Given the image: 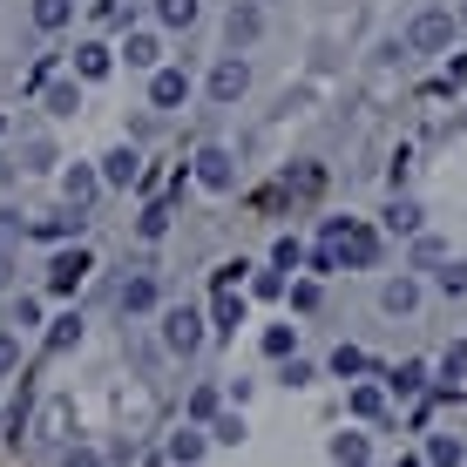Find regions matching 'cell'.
<instances>
[{
    "instance_id": "1",
    "label": "cell",
    "mask_w": 467,
    "mask_h": 467,
    "mask_svg": "<svg viewBox=\"0 0 467 467\" xmlns=\"http://www.w3.org/2000/svg\"><path fill=\"white\" fill-rule=\"evenodd\" d=\"M156 339H163L170 359H197V352L211 346V318H203L197 305H163V312H156Z\"/></svg>"
},
{
    "instance_id": "2",
    "label": "cell",
    "mask_w": 467,
    "mask_h": 467,
    "mask_svg": "<svg viewBox=\"0 0 467 467\" xmlns=\"http://www.w3.org/2000/svg\"><path fill=\"white\" fill-rule=\"evenodd\" d=\"M454 35H461V14L454 7H420L407 21V55H447Z\"/></svg>"
},
{
    "instance_id": "3",
    "label": "cell",
    "mask_w": 467,
    "mask_h": 467,
    "mask_svg": "<svg viewBox=\"0 0 467 467\" xmlns=\"http://www.w3.org/2000/svg\"><path fill=\"white\" fill-rule=\"evenodd\" d=\"M88 271H95L88 244H61L55 257H47V278H41V292H47V298H75V292L88 285Z\"/></svg>"
},
{
    "instance_id": "4",
    "label": "cell",
    "mask_w": 467,
    "mask_h": 467,
    "mask_svg": "<svg viewBox=\"0 0 467 467\" xmlns=\"http://www.w3.org/2000/svg\"><path fill=\"white\" fill-rule=\"evenodd\" d=\"M116 305H122V318H156L163 312V278H156V271H129V278L116 285Z\"/></svg>"
},
{
    "instance_id": "5",
    "label": "cell",
    "mask_w": 467,
    "mask_h": 467,
    "mask_svg": "<svg viewBox=\"0 0 467 467\" xmlns=\"http://www.w3.org/2000/svg\"><path fill=\"white\" fill-rule=\"evenodd\" d=\"M203 95H211L217 109H237L251 95V61L244 55H217V68H211V82H203Z\"/></svg>"
},
{
    "instance_id": "6",
    "label": "cell",
    "mask_w": 467,
    "mask_h": 467,
    "mask_svg": "<svg viewBox=\"0 0 467 467\" xmlns=\"http://www.w3.org/2000/svg\"><path fill=\"white\" fill-rule=\"evenodd\" d=\"M190 176H197V183L211 190V197H231V190H237V156L223 150V142H203V150H197V163H190Z\"/></svg>"
},
{
    "instance_id": "7",
    "label": "cell",
    "mask_w": 467,
    "mask_h": 467,
    "mask_svg": "<svg viewBox=\"0 0 467 467\" xmlns=\"http://www.w3.org/2000/svg\"><path fill=\"white\" fill-rule=\"evenodd\" d=\"M116 61L136 68V75H156V68H163V27H129L122 47H116Z\"/></svg>"
},
{
    "instance_id": "8",
    "label": "cell",
    "mask_w": 467,
    "mask_h": 467,
    "mask_svg": "<svg viewBox=\"0 0 467 467\" xmlns=\"http://www.w3.org/2000/svg\"><path fill=\"white\" fill-rule=\"evenodd\" d=\"M223 41H231V55H251V47L265 41V7H257V0H231V14H223Z\"/></svg>"
},
{
    "instance_id": "9",
    "label": "cell",
    "mask_w": 467,
    "mask_h": 467,
    "mask_svg": "<svg viewBox=\"0 0 467 467\" xmlns=\"http://www.w3.org/2000/svg\"><path fill=\"white\" fill-rule=\"evenodd\" d=\"M102 170H95V163H68V170H61V197H68V211H95V203H102Z\"/></svg>"
},
{
    "instance_id": "10",
    "label": "cell",
    "mask_w": 467,
    "mask_h": 467,
    "mask_svg": "<svg viewBox=\"0 0 467 467\" xmlns=\"http://www.w3.org/2000/svg\"><path fill=\"white\" fill-rule=\"evenodd\" d=\"M190 88H197V82H190L183 61H163V68L150 75V109H163V116H170V109H183V102H190Z\"/></svg>"
},
{
    "instance_id": "11",
    "label": "cell",
    "mask_w": 467,
    "mask_h": 467,
    "mask_svg": "<svg viewBox=\"0 0 467 467\" xmlns=\"http://www.w3.org/2000/svg\"><path fill=\"white\" fill-rule=\"evenodd\" d=\"M95 170H102L109 190H129V183H142V150H136V142H116V150L95 156Z\"/></svg>"
},
{
    "instance_id": "12",
    "label": "cell",
    "mask_w": 467,
    "mask_h": 467,
    "mask_svg": "<svg viewBox=\"0 0 467 467\" xmlns=\"http://www.w3.org/2000/svg\"><path fill=\"white\" fill-rule=\"evenodd\" d=\"M109 75H116V47L109 41H75V82H109Z\"/></svg>"
},
{
    "instance_id": "13",
    "label": "cell",
    "mask_w": 467,
    "mask_h": 467,
    "mask_svg": "<svg viewBox=\"0 0 467 467\" xmlns=\"http://www.w3.org/2000/svg\"><path fill=\"white\" fill-rule=\"evenodd\" d=\"M379 312H386V318H413V312H420V278H413V271L386 278V285H379Z\"/></svg>"
},
{
    "instance_id": "14",
    "label": "cell",
    "mask_w": 467,
    "mask_h": 467,
    "mask_svg": "<svg viewBox=\"0 0 467 467\" xmlns=\"http://www.w3.org/2000/svg\"><path fill=\"white\" fill-rule=\"evenodd\" d=\"M211 447H217L211 427H190V420H183V427L170 433V467H203V454H211Z\"/></svg>"
},
{
    "instance_id": "15",
    "label": "cell",
    "mask_w": 467,
    "mask_h": 467,
    "mask_svg": "<svg viewBox=\"0 0 467 467\" xmlns=\"http://www.w3.org/2000/svg\"><path fill=\"white\" fill-rule=\"evenodd\" d=\"M203 14V0H150V21L163 27V35H190Z\"/></svg>"
},
{
    "instance_id": "16",
    "label": "cell",
    "mask_w": 467,
    "mask_h": 467,
    "mask_svg": "<svg viewBox=\"0 0 467 467\" xmlns=\"http://www.w3.org/2000/svg\"><path fill=\"white\" fill-rule=\"evenodd\" d=\"M379 231H373V223H352V237H346V251H339V265H352V271H373L379 265Z\"/></svg>"
},
{
    "instance_id": "17",
    "label": "cell",
    "mask_w": 467,
    "mask_h": 467,
    "mask_svg": "<svg viewBox=\"0 0 467 467\" xmlns=\"http://www.w3.org/2000/svg\"><path fill=\"white\" fill-rule=\"evenodd\" d=\"M41 109H47L55 122H68L75 109H82V82H75V75H55V82L41 88Z\"/></svg>"
},
{
    "instance_id": "18",
    "label": "cell",
    "mask_w": 467,
    "mask_h": 467,
    "mask_svg": "<svg viewBox=\"0 0 467 467\" xmlns=\"http://www.w3.org/2000/svg\"><path fill=\"white\" fill-rule=\"evenodd\" d=\"M420 203H413V197H393V203H386V211H379V231L386 237H420Z\"/></svg>"
},
{
    "instance_id": "19",
    "label": "cell",
    "mask_w": 467,
    "mask_h": 467,
    "mask_svg": "<svg viewBox=\"0 0 467 467\" xmlns=\"http://www.w3.org/2000/svg\"><path fill=\"white\" fill-rule=\"evenodd\" d=\"M27 21H35V35H68L75 27V0H35Z\"/></svg>"
},
{
    "instance_id": "20",
    "label": "cell",
    "mask_w": 467,
    "mask_h": 467,
    "mask_svg": "<svg viewBox=\"0 0 467 467\" xmlns=\"http://www.w3.org/2000/svg\"><path fill=\"white\" fill-rule=\"evenodd\" d=\"M82 211H61V217H41V223H27V237H41V244H68V237H82Z\"/></svg>"
},
{
    "instance_id": "21",
    "label": "cell",
    "mask_w": 467,
    "mask_h": 467,
    "mask_svg": "<svg viewBox=\"0 0 467 467\" xmlns=\"http://www.w3.org/2000/svg\"><path fill=\"white\" fill-rule=\"evenodd\" d=\"M211 326H217V332H237V326H244V292H237V285H217V298H211Z\"/></svg>"
},
{
    "instance_id": "22",
    "label": "cell",
    "mask_w": 467,
    "mask_h": 467,
    "mask_svg": "<svg viewBox=\"0 0 467 467\" xmlns=\"http://www.w3.org/2000/svg\"><path fill=\"white\" fill-rule=\"evenodd\" d=\"M346 407H352V420H386V386L359 379V386L346 393Z\"/></svg>"
},
{
    "instance_id": "23",
    "label": "cell",
    "mask_w": 467,
    "mask_h": 467,
    "mask_svg": "<svg viewBox=\"0 0 467 467\" xmlns=\"http://www.w3.org/2000/svg\"><path fill=\"white\" fill-rule=\"evenodd\" d=\"M223 400H231L223 386H190V427H211L223 413Z\"/></svg>"
},
{
    "instance_id": "24",
    "label": "cell",
    "mask_w": 467,
    "mask_h": 467,
    "mask_svg": "<svg viewBox=\"0 0 467 467\" xmlns=\"http://www.w3.org/2000/svg\"><path fill=\"white\" fill-rule=\"evenodd\" d=\"M427 386V359H400L393 373H386V393H400V400H413Z\"/></svg>"
},
{
    "instance_id": "25",
    "label": "cell",
    "mask_w": 467,
    "mask_h": 467,
    "mask_svg": "<svg viewBox=\"0 0 467 467\" xmlns=\"http://www.w3.org/2000/svg\"><path fill=\"white\" fill-rule=\"evenodd\" d=\"M407 257H413V271H441V265H454V251H447L433 231H420V237H413V251H407Z\"/></svg>"
},
{
    "instance_id": "26",
    "label": "cell",
    "mask_w": 467,
    "mask_h": 467,
    "mask_svg": "<svg viewBox=\"0 0 467 467\" xmlns=\"http://www.w3.org/2000/svg\"><path fill=\"white\" fill-rule=\"evenodd\" d=\"M47 352H68V346H82V312H61V318H47Z\"/></svg>"
},
{
    "instance_id": "27",
    "label": "cell",
    "mask_w": 467,
    "mask_h": 467,
    "mask_svg": "<svg viewBox=\"0 0 467 467\" xmlns=\"http://www.w3.org/2000/svg\"><path fill=\"white\" fill-rule=\"evenodd\" d=\"M332 467H366V433L359 427L332 433Z\"/></svg>"
},
{
    "instance_id": "28",
    "label": "cell",
    "mask_w": 467,
    "mask_h": 467,
    "mask_svg": "<svg viewBox=\"0 0 467 467\" xmlns=\"http://www.w3.org/2000/svg\"><path fill=\"white\" fill-rule=\"evenodd\" d=\"M244 433H251V427H244V413H237V407H223L217 420H211V441H217V447H244Z\"/></svg>"
},
{
    "instance_id": "29",
    "label": "cell",
    "mask_w": 467,
    "mask_h": 467,
    "mask_svg": "<svg viewBox=\"0 0 467 467\" xmlns=\"http://www.w3.org/2000/svg\"><path fill=\"white\" fill-rule=\"evenodd\" d=\"M427 467H467V447L454 441V433H433L427 441Z\"/></svg>"
},
{
    "instance_id": "30",
    "label": "cell",
    "mask_w": 467,
    "mask_h": 467,
    "mask_svg": "<svg viewBox=\"0 0 467 467\" xmlns=\"http://www.w3.org/2000/svg\"><path fill=\"white\" fill-rule=\"evenodd\" d=\"M257 346H265V359H292V352H298V326H265Z\"/></svg>"
},
{
    "instance_id": "31",
    "label": "cell",
    "mask_w": 467,
    "mask_h": 467,
    "mask_svg": "<svg viewBox=\"0 0 467 467\" xmlns=\"http://www.w3.org/2000/svg\"><path fill=\"white\" fill-rule=\"evenodd\" d=\"M136 237H142V244H156V237H170V203H150V211L136 217Z\"/></svg>"
},
{
    "instance_id": "32",
    "label": "cell",
    "mask_w": 467,
    "mask_h": 467,
    "mask_svg": "<svg viewBox=\"0 0 467 467\" xmlns=\"http://www.w3.org/2000/svg\"><path fill=\"white\" fill-rule=\"evenodd\" d=\"M21 170H55V142L47 136H21Z\"/></svg>"
},
{
    "instance_id": "33",
    "label": "cell",
    "mask_w": 467,
    "mask_h": 467,
    "mask_svg": "<svg viewBox=\"0 0 467 467\" xmlns=\"http://www.w3.org/2000/svg\"><path fill=\"white\" fill-rule=\"evenodd\" d=\"M251 298H285V271L278 265H265V271H251V285H244Z\"/></svg>"
},
{
    "instance_id": "34",
    "label": "cell",
    "mask_w": 467,
    "mask_h": 467,
    "mask_svg": "<svg viewBox=\"0 0 467 467\" xmlns=\"http://www.w3.org/2000/svg\"><path fill=\"white\" fill-rule=\"evenodd\" d=\"M433 292H447V298H467V265H441V271H433Z\"/></svg>"
},
{
    "instance_id": "35",
    "label": "cell",
    "mask_w": 467,
    "mask_h": 467,
    "mask_svg": "<svg viewBox=\"0 0 467 467\" xmlns=\"http://www.w3.org/2000/svg\"><path fill=\"white\" fill-rule=\"evenodd\" d=\"M271 265H278V271H298V265H305V244H298L292 231H285L278 244H271Z\"/></svg>"
},
{
    "instance_id": "36",
    "label": "cell",
    "mask_w": 467,
    "mask_h": 467,
    "mask_svg": "<svg viewBox=\"0 0 467 467\" xmlns=\"http://www.w3.org/2000/svg\"><path fill=\"white\" fill-rule=\"evenodd\" d=\"M278 379H285V386H312V379H318V366L292 352V359H278Z\"/></svg>"
},
{
    "instance_id": "37",
    "label": "cell",
    "mask_w": 467,
    "mask_h": 467,
    "mask_svg": "<svg viewBox=\"0 0 467 467\" xmlns=\"http://www.w3.org/2000/svg\"><path fill=\"white\" fill-rule=\"evenodd\" d=\"M332 373H339V379H359V373H366V352H359V346H339V352H332Z\"/></svg>"
},
{
    "instance_id": "38",
    "label": "cell",
    "mask_w": 467,
    "mask_h": 467,
    "mask_svg": "<svg viewBox=\"0 0 467 467\" xmlns=\"http://www.w3.org/2000/svg\"><path fill=\"white\" fill-rule=\"evenodd\" d=\"M14 326H21V332H35V326H41V298H35V292L14 298Z\"/></svg>"
},
{
    "instance_id": "39",
    "label": "cell",
    "mask_w": 467,
    "mask_h": 467,
    "mask_svg": "<svg viewBox=\"0 0 467 467\" xmlns=\"http://www.w3.org/2000/svg\"><path fill=\"white\" fill-rule=\"evenodd\" d=\"M292 190H298V197H318V190H326V170H318V163H305V170L292 176Z\"/></svg>"
},
{
    "instance_id": "40",
    "label": "cell",
    "mask_w": 467,
    "mask_h": 467,
    "mask_svg": "<svg viewBox=\"0 0 467 467\" xmlns=\"http://www.w3.org/2000/svg\"><path fill=\"white\" fill-rule=\"evenodd\" d=\"M21 366V332H0V373H14Z\"/></svg>"
},
{
    "instance_id": "41",
    "label": "cell",
    "mask_w": 467,
    "mask_h": 467,
    "mask_svg": "<svg viewBox=\"0 0 467 467\" xmlns=\"http://www.w3.org/2000/svg\"><path fill=\"white\" fill-rule=\"evenodd\" d=\"M88 7H95V21H102V27H122V21H129L122 0H88Z\"/></svg>"
},
{
    "instance_id": "42",
    "label": "cell",
    "mask_w": 467,
    "mask_h": 467,
    "mask_svg": "<svg viewBox=\"0 0 467 467\" xmlns=\"http://www.w3.org/2000/svg\"><path fill=\"white\" fill-rule=\"evenodd\" d=\"M312 271H318V278H332V271H339V251L318 244V251H312Z\"/></svg>"
},
{
    "instance_id": "43",
    "label": "cell",
    "mask_w": 467,
    "mask_h": 467,
    "mask_svg": "<svg viewBox=\"0 0 467 467\" xmlns=\"http://www.w3.org/2000/svg\"><path fill=\"white\" fill-rule=\"evenodd\" d=\"M61 467H102V454H95V447H68V461Z\"/></svg>"
},
{
    "instance_id": "44",
    "label": "cell",
    "mask_w": 467,
    "mask_h": 467,
    "mask_svg": "<svg viewBox=\"0 0 467 467\" xmlns=\"http://www.w3.org/2000/svg\"><path fill=\"white\" fill-rule=\"evenodd\" d=\"M14 278H21V265H14V251H7V244H0V292H7V285H14Z\"/></svg>"
},
{
    "instance_id": "45",
    "label": "cell",
    "mask_w": 467,
    "mask_h": 467,
    "mask_svg": "<svg viewBox=\"0 0 467 467\" xmlns=\"http://www.w3.org/2000/svg\"><path fill=\"white\" fill-rule=\"evenodd\" d=\"M461 82H467V55H461V61H447V88H461Z\"/></svg>"
},
{
    "instance_id": "46",
    "label": "cell",
    "mask_w": 467,
    "mask_h": 467,
    "mask_svg": "<svg viewBox=\"0 0 467 467\" xmlns=\"http://www.w3.org/2000/svg\"><path fill=\"white\" fill-rule=\"evenodd\" d=\"M461 21H467V0H461Z\"/></svg>"
},
{
    "instance_id": "47",
    "label": "cell",
    "mask_w": 467,
    "mask_h": 467,
    "mask_svg": "<svg viewBox=\"0 0 467 467\" xmlns=\"http://www.w3.org/2000/svg\"><path fill=\"white\" fill-rule=\"evenodd\" d=\"M75 7H82V0H75Z\"/></svg>"
}]
</instances>
